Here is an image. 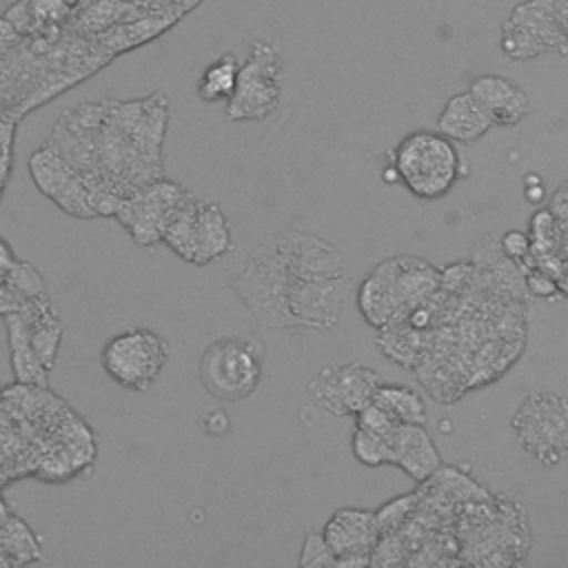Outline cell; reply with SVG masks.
<instances>
[{"mask_svg":"<svg viewBox=\"0 0 568 568\" xmlns=\"http://www.w3.org/2000/svg\"><path fill=\"white\" fill-rule=\"evenodd\" d=\"M233 291L262 328H291L288 266L277 235L264 237L246 260L244 271L233 280Z\"/></svg>","mask_w":568,"mask_h":568,"instance_id":"1","label":"cell"},{"mask_svg":"<svg viewBox=\"0 0 568 568\" xmlns=\"http://www.w3.org/2000/svg\"><path fill=\"white\" fill-rule=\"evenodd\" d=\"M395 175L419 200H439L462 173L459 153L439 131H413L395 149Z\"/></svg>","mask_w":568,"mask_h":568,"instance_id":"2","label":"cell"},{"mask_svg":"<svg viewBox=\"0 0 568 568\" xmlns=\"http://www.w3.org/2000/svg\"><path fill=\"white\" fill-rule=\"evenodd\" d=\"M162 242L184 262L206 266L233 248L231 226L224 211L213 202H202L193 193L173 211Z\"/></svg>","mask_w":568,"mask_h":568,"instance_id":"3","label":"cell"},{"mask_svg":"<svg viewBox=\"0 0 568 568\" xmlns=\"http://www.w3.org/2000/svg\"><path fill=\"white\" fill-rule=\"evenodd\" d=\"M262 368L264 351L260 342L226 335L204 348L200 357V382L215 399L240 402L257 388Z\"/></svg>","mask_w":568,"mask_h":568,"instance_id":"4","label":"cell"},{"mask_svg":"<svg viewBox=\"0 0 568 568\" xmlns=\"http://www.w3.org/2000/svg\"><path fill=\"white\" fill-rule=\"evenodd\" d=\"M166 359V339L149 328L122 331L113 335L100 353L104 373L118 386L133 393L149 390L160 377Z\"/></svg>","mask_w":568,"mask_h":568,"instance_id":"5","label":"cell"},{"mask_svg":"<svg viewBox=\"0 0 568 568\" xmlns=\"http://www.w3.org/2000/svg\"><path fill=\"white\" fill-rule=\"evenodd\" d=\"M519 446L539 464L555 466L568 457V402L552 393H532L513 417Z\"/></svg>","mask_w":568,"mask_h":568,"instance_id":"6","label":"cell"},{"mask_svg":"<svg viewBox=\"0 0 568 568\" xmlns=\"http://www.w3.org/2000/svg\"><path fill=\"white\" fill-rule=\"evenodd\" d=\"M282 93V58L277 47L253 40L244 64L237 71V84L226 102L231 122L264 120L280 102Z\"/></svg>","mask_w":568,"mask_h":568,"instance_id":"7","label":"cell"},{"mask_svg":"<svg viewBox=\"0 0 568 568\" xmlns=\"http://www.w3.org/2000/svg\"><path fill=\"white\" fill-rule=\"evenodd\" d=\"M186 193L182 184L160 178L120 200L113 215L138 246H153L162 242V233Z\"/></svg>","mask_w":568,"mask_h":568,"instance_id":"8","label":"cell"},{"mask_svg":"<svg viewBox=\"0 0 568 568\" xmlns=\"http://www.w3.org/2000/svg\"><path fill=\"white\" fill-rule=\"evenodd\" d=\"M382 382L384 379L375 368L359 362L326 366L311 379L308 395L320 408L328 410L331 415L344 417L355 415L366 404H371Z\"/></svg>","mask_w":568,"mask_h":568,"instance_id":"9","label":"cell"},{"mask_svg":"<svg viewBox=\"0 0 568 568\" xmlns=\"http://www.w3.org/2000/svg\"><path fill=\"white\" fill-rule=\"evenodd\" d=\"M348 295V275L300 277L288 271V311L293 326L328 328L337 324Z\"/></svg>","mask_w":568,"mask_h":568,"instance_id":"10","label":"cell"},{"mask_svg":"<svg viewBox=\"0 0 568 568\" xmlns=\"http://www.w3.org/2000/svg\"><path fill=\"white\" fill-rule=\"evenodd\" d=\"M29 171L36 186L69 215H95L84 182L49 142L31 155Z\"/></svg>","mask_w":568,"mask_h":568,"instance_id":"11","label":"cell"},{"mask_svg":"<svg viewBox=\"0 0 568 568\" xmlns=\"http://www.w3.org/2000/svg\"><path fill=\"white\" fill-rule=\"evenodd\" d=\"M322 535L335 555V566H366L382 530L373 510L339 508L326 521Z\"/></svg>","mask_w":568,"mask_h":568,"instance_id":"12","label":"cell"},{"mask_svg":"<svg viewBox=\"0 0 568 568\" xmlns=\"http://www.w3.org/2000/svg\"><path fill=\"white\" fill-rule=\"evenodd\" d=\"M386 439L388 464L399 466L415 481H426L442 464L424 424H397Z\"/></svg>","mask_w":568,"mask_h":568,"instance_id":"13","label":"cell"},{"mask_svg":"<svg viewBox=\"0 0 568 568\" xmlns=\"http://www.w3.org/2000/svg\"><path fill=\"white\" fill-rule=\"evenodd\" d=\"M468 91L479 100L497 126H517L530 113L528 93L510 78L484 73L468 84Z\"/></svg>","mask_w":568,"mask_h":568,"instance_id":"14","label":"cell"},{"mask_svg":"<svg viewBox=\"0 0 568 568\" xmlns=\"http://www.w3.org/2000/svg\"><path fill=\"white\" fill-rule=\"evenodd\" d=\"M357 306L371 326L384 328L399 320L402 300L395 282V257L379 262L359 284Z\"/></svg>","mask_w":568,"mask_h":568,"instance_id":"15","label":"cell"},{"mask_svg":"<svg viewBox=\"0 0 568 568\" xmlns=\"http://www.w3.org/2000/svg\"><path fill=\"white\" fill-rule=\"evenodd\" d=\"M490 126H495L490 115L468 89L450 95L437 118V131L448 140L464 144L477 142Z\"/></svg>","mask_w":568,"mask_h":568,"instance_id":"16","label":"cell"},{"mask_svg":"<svg viewBox=\"0 0 568 568\" xmlns=\"http://www.w3.org/2000/svg\"><path fill=\"white\" fill-rule=\"evenodd\" d=\"M373 404H377L397 424H426V406L417 390L399 384H379Z\"/></svg>","mask_w":568,"mask_h":568,"instance_id":"17","label":"cell"},{"mask_svg":"<svg viewBox=\"0 0 568 568\" xmlns=\"http://www.w3.org/2000/svg\"><path fill=\"white\" fill-rule=\"evenodd\" d=\"M237 71H240V62L237 58L229 51L222 53L217 60H213L200 75L195 91L200 95V100L204 102H229L235 84H237Z\"/></svg>","mask_w":568,"mask_h":568,"instance_id":"18","label":"cell"},{"mask_svg":"<svg viewBox=\"0 0 568 568\" xmlns=\"http://www.w3.org/2000/svg\"><path fill=\"white\" fill-rule=\"evenodd\" d=\"M353 455L366 466L388 464V439L362 428L353 433Z\"/></svg>","mask_w":568,"mask_h":568,"instance_id":"19","label":"cell"},{"mask_svg":"<svg viewBox=\"0 0 568 568\" xmlns=\"http://www.w3.org/2000/svg\"><path fill=\"white\" fill-rule=\"evenodd\" d=\"M397 426V422L393 417H388L377 404H366L362 410L355 413V428L388 437L393 433V428Z\"/></svg>","mask_w":568,"mask_h":568,"instance_id":"20","label":"cell"},{"mask_svg":"<svg viewBox=\"0 0 568 568\" xmlns=\"http://www.w3.org/2000/svg\"><path fill=\"white\" fill-rule=\"evenodd\" d=\"M300 566H335V555L333 550L328 548L324 535H317V532H308L304 537V544H302V557H300Z\"/></svg>","mask_w":568,"mask_h":568,"instance_id":"21","label":"cell"},{"mask_svg":"<svg viewBox=\"0 0 568 568\" xmlns=\"http://www.w3.org/2000/svg\"><path fill=\"white\" fill-rule=\"evenodd\" d=\"M29 11L36 27L47 22H60L71 13V7L64 0H29Z\"/></svg>","mask_w":568,"mask_h":568,"instance_id":"22","label":"cell"},{"mask_svg":"<svg viewBox=\"0 0 568 568\" xmlns=\"http://www.w3.org/2000/svg\"><path fill=\"white\" fill-rule=\"evenodd\" d=\"M526 288L535 295H541V297H552L559 293V284L555 280L548 277L546 271L541 268H535L526 275Z\"/></svg>","mask_w":568,"mask_h":568,"instance_id":"23","label":"cell"},{"mask_svg":"<svg viewBox=\"0 0 568 568\" xmlns=\"http://www.w3.org/2000/svg\"><path fill=\"white\" fill-rule=\"evenodd\" d=\"M202 430L206 435H213V437H224V435L231 433V419H229V415L224 410L211 408L202 417Z\"/></svg>","mask_w":568,"mask_h":568,"instance_id":"24","label":"cell"},{"mask_svg":"<svg viewBox=\"0 0 568 568\" xmlns=\"http://www.w3.org/2000/svg\"><path fill=\"white\" fill-rule=\"evenodd\" d=\"M501 248H504V253H506L510 260H519V257H526V255H528L530 242H528V237H526L521 231H510V233L504 235Z\"/></svg>","mask_w":568,"mask_h":568,"instance_id":"25","label":"cell"},{"mask_svg":"<svg viewBox=\"0 0 568 568\" xmlns=\"http://www.w3.org/2000/svg\"><path fill=\"white\" fill-rule=\"evenodd\" d=\"M7 564H13L11 557H7V552L0 548V566H7Z\"/></svg>","mask_w":568,"mask_h":568,"instance_id":"26","label":"cell"},{"mask_svg":"<svg viewBox=\"0 0 568 568\" xmlns=\"http://www.w3.org/2000/svg\"><path fill=\"white\" fill-rule=\"evenodd\" d=\"M64 2H67V4H69V7H71V9H73V7H75V4H78V2H80V0H64Z\"/></svg>","mask_w":568,"mask_h":568,"instance_id":"27","label":"cell"}]
</instances>
